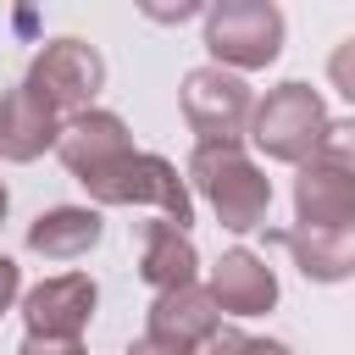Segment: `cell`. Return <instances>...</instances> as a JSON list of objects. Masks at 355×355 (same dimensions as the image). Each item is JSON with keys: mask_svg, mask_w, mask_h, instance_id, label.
I'll use <instances>...</instances> for the list:
<instances>
[{"mask_svg": "<svg viewBox=\"0 0 355 355\" xmlns=\"http://www.w3.org/2000/svg\"><path fill=\"white\" fill-rule=\"evenodd\" d=\"M189 183L227 233H255L272 211V178L244 155V144H194Z\"/></svg>", "mask_w": 355, "mask_h": 355, "instance_id": "1", "label": "cell"}, {"mask_svg": "<svg viewBox=\"0 0 355 355\" xmlns=\"http://www.w3.org/2000/svg\"><path fill=\"white\" fill-rule=\"evenodd\" d=\"M327 105L311 83L288 78L277 89H266V100H255V116H250V144L266 155V161H283V166H305L327 133Z\"/></svg>", "mask_w": 355, "mask_h": 355, "instance_id": "2", "label": "cell"}, {"mask_svg": "<svg viewBox=\"0 0 355 355\" xmlns=\"http://www.w3.org/2000/svg\"><path fill=\"white\" fill-rule=\"evenodd\" d=\"M283 11L272 0H216L205 6V50H211V67H227V72H261L283 55Z\"/></svg>", "mask_w": 355, "mask_h": 355, "instance_id": "3", "label": "cell"}, {"mask_svg": "<svg viewBox=\"0 0 355 355\" xmlns=\"http://www.w3.org/2000/svg\"><path fill=\"white\" fill-rule=\"evenodd\" d=\"M83 189H89L94 205H155L161 222H172V227H183V233L194 227V194H189V183L178 178V166H172L166 155H155V150L122 155L116 166L94 172Z\"/></svg>", "mask_w": 355, "mask_h": 355, "instance_id": "4", "label": "cell"}, {"mask_svg": "<svg viewBox=\"0 0 355 355\" xmlns=\"http://www.w3.org/2000/svg\"><path fill=\"white\" fill-rule=\"evenodd\" d=\"M178 105H183V122L194 128L200 144H244L250 139V116H255V94L239 72L227 67H194L183 72V89H178Z\"/></svg>", "mask_w": 355, "mask_h": 355, "instance_id": "5", "label": "cell"}, {"mask_svg": "<svg viewBox=\"0 0 355 355\" xmlns=\"http://www.w3.org/2000/svg\"><path fill=\"white\" fill-rule=\"evenodd\" d=\"M22 83L67 122L78 111H94V94L105 89V55L89 39H78V33H61V39H50L33 55V67H28Z\"/></svg>", "mask_w": 355, "mask_h": 355, "instance_id": "6", "label": "cell"}, {"mask_svg": "<svg viewBox=\"0 0 355 355\" xmlns=\"http://www.w3.org/2000/svg\"><path fill=\"white\" fill-rule=\"evenodd\" d=\"M94 305H100V288L89 272H55L22 294V322L39 338H83Z\"/></svg>", "mask_w": 355, "mask_h": 355, "instance_id": "7", "label": "cell"}, {"mask_svg": "<svg viewBox=\"0 0 355 355\" xmlns=\"http://www.w3.org/2000/svg\"><path fill=\"white\" fill-rule=\"evenodd\" d=\"M55 155H61V166L78 178V183H89L94 172H105V166H116L122 155H133V133H128V122L116 116V111H78V116H67L61 122V144H55Z\"/></svg>", "mask_w": 355, "mask_h": 355, "instance_id": "8", "label": "cell"}, {"mask_svg": "<svg viewBox=\"0 0 355 355\" xmlns=\"http://www.w3.org/2000/svg\"><path fill=\"white\" fill-rule=\"evenodd\" d=\"M205 288H211V300H216L222 316H266L277 305V272L266 266V255H255L244 244H233V250L216 255Z\"/></svg>", "mask_w": 355, "mask_h": 355, "instance_id": "9", "label": "cell"}, {"mask_svg": "<svg viewBox=\"0 0 355 355\" xmlns=\"http://www.w3.org/2000/svg\"><path fill=\"white\" fill-rule=\"evenodd\" d=\"M55 144H61V116L28 83L6 89L0 94V161H17L22 166V161H39Z\"/></svg>", "mask_w": 355, "mask_h": 355, "instance_id": "10", "label": "cell"}, {"mask_svg": "<svg viewBox=\"0 0 355 355\" xmlns=\"http://www.w3.org/2000/svg\"><path fill=\"white\" fill-rule=\"evenodd\" d=\"M216 327H222V311H216V300H211L205 283H183V288L155 294V300H150V316H144V333H150V338L183 344V349H194V344H200L205 333H216Z\"/></svg>", "mask_w": 355, "mask_h": 355, "instance_id": "11", "label": "cell"}, {"mask_svg": "<svg viewBox=\"0 0 355 355\" xmlns=\"http://www.w3.org/2000/svg\"><path fill=\"white\" fill-rule=\"evenodd\" d=\"M100 233H105V216L94 205H50L28 222V250L44 261H78L100 244Z\"/></svg>", "mask_w": 355, "mask_h": 355, "instance_id": "12", "label": "cell"}, {"mask_svg": "<svg viewBox=\"0 0 355 355\" xmlns=\"http://www.w3.org/2000/svg\"><path fill=\"white\" fill-rule=\"evenodd\" d=\"M277 244L294 255V266L311 283L355 277V222H344V227H288V233H277Z\"/></svg>", "mask_w": 355, "mask_h": 355, "instance_id": "13", "label": "cell"}, {"mask_svg": "<svg viewBox=\"0 0 355 355\" xmlns=\"http://www.w3.org/2000/svg\"><path fill=\"white\" fill-rule=\"evenodd\" d=\"M355 222V183L322 161H305L294 178V227H344Z\"/></svg>", "mask_w": 355, "mask_h": 355, "instance_id": "14", "label": "cell"}, {"mask_svg": "<svg viewBox=\"0 0 355 355\" xmlns=\"http://www.w3.org/2000/svg\"><path fill=\"white\" fill-rule=\"evenodd\" d=\"M139 277L166 294V288H183L200 277V250L183 227L172 222H144V244H139Z\"/></svg>", "mask_w": 355, "mask_h": 355, "instance_id": "15", "label": "cell"}, {"mask_svg": "<svg viewBox=\"0 0 355 355\" xmlns=\"http://www.w3.org/2000/svg\"><path fill=\"white\" fill-rule=\"evenodd\" d=\"M311 161H322V166H333L338 178H349V183H355V116L327 122V133H322V144H316V155H311Z\"/></svg>", "mask_w": 355, "mask_h": 355, "instance_id": "16", "label": "cell"}, {"mask_svg": "<svg viewBox=\"0 0 355 355\" xmlns=\"http://www.w3.org/2000/svg\"><path fill=\"white\" fill-rule=\"evenodd\" d=\"M327 83H333V89L355 105V33L333 44V55H327Z\"/></svg>", "mask_w": 355, "mask_h": 355, "instance_id": "17", "label": "cell"}, {"mask_svg": "<svg viewBox=\"0 0 355 355\" xmlns=\"http://www.w3.org/2000/svg\"><path fill=\"white\" fill-rule=\"evenodd\" d=\"M244 344H250V338H244L239 327H227V322H222V327H216V333H205L189 355H244Z\"/></svg>", "mask_w": 355, "mask_h": 355, "instance_id": "18", "label": "cell"}, {"mask_svg": "<svg viewBox=\"0 0 355 355\" xmlns=\"http://www.w3.org/2000/svg\"><path fill=\"white\" fill-rule=\"evenodd\" d=\"M17 355H83V338H39V333H28L17 344Z\"/></svg>", "mask_w": 355, "mask_h": 355, "instance_id": "19", "label": "cell"}, {"mask_svg": "<svg viewBox=\"0 0 355 355\" xmlns=\"http://www.w3.org/2000/svg\"><path fill=\"white\" fill-rule=\"evenodd\" d=\"M17 294H22V266L11 255H0V316L17 305Z\"/></svg>", "mask_w": 355, "mask_h": 355, "instance_id": "20", "label": "cell"}, {"mask_svg": "<svg viewBox=\"0 0 355 355\" xmlns=\"http://www.w3.org/2000/svg\"><path fill=\"white\" fill-rule=\"evenodd\" d=\"M128 355H189L183 344H161V338H150V333H139L133 344H128Z\"/></svg>", "mask_w": 355, "mask_h": 355, "instance_id": "21", "label": "cell"}, {"mask_svg": "<svg viewBox=\"0 0 355 355\" xmlns=\"http://www.w3.org/2000/svg\"><path fill=\"white\" fill-rule=\"evenodd\" d=\"M244 355H294V349H288L283 338H250V344H244Z\"/></svg>", "mask_w": 355, "mask_h": 355, "instance_id": "22", "label": "cell"}, {"mask_svg": "<svg viewBox=\"0 0 355 355\" xmlns=\"http://www.w3.org/2000/svg\"><path fill=\"white\" fill-rule=\"evenodd\" d=\"M6 211H11V189H6V178H0V222H6Z\"/></svg>", "mask_w": 355, "mask_h": 355, "instance_id": "23", "label": "cell"}]
</instances>
